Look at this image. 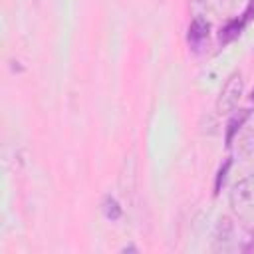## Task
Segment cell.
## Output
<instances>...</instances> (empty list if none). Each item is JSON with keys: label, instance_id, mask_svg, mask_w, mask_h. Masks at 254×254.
I'll list each match as a JSON object with an SVG mask.
<instances>
[{"label": "cell", "instance_id": "1", "mask_svg": "<svg viewBox=\"0 0 254 254\" xmlns=\"http://www.w3.org/2000/svg\"><path fill=\"white\" fill-rule=\"evenodd\" d=\"M228 204L232 214L240 222L254 224V173L242 177L232 185L228 194Z\"/></svg>", "mask_w": 254, "mask_h": 254}, {"label": "cell", "instance_id": "4", "mask_svg": "<svg viewBox=\"0 0 254 254\" xmlns=\"http://www.w3.org/2000/svg\"><path fill=\"white\" fill-rule=\"evenodd\" d=\"M189 38L190 40H202V38H206L208 36V24L206 22H202V20H192V24H190V28H189Z\"/></svg>", "mask_w": 254, "mask_h": 254}, {"label": "cell", "instance_id": "3", "mask_svg": "<svg viewBox=\"0 0 254 254\" xmlns=\"http://www.w3.org/2000/svg\"><path fill=\"white\" fill-rule=\"evenodd\" d=\"M240 232L236 230V224L232 222L230 216H220L216 230H214V250L230 252V250H242V242L238 240Z\"/></svg>", "mask_w": 254, "mask_h": 254}, {"label": "cell", "instance_id": "2", "mask_svg": "<svg viewBox=\"0 0 254 254\" xmlns=\"http://www.w3.org/2000/svg\"><path fill=\"white\" fill-rule=\"evenodd\" d=\"M242 93H244V77L240 71H232L220 87V93L216 97V111L218 113L234 111L238 101L242 99Z\"/></svg>", "mask_w": 254, "mask_h": 254}]
</instances>
